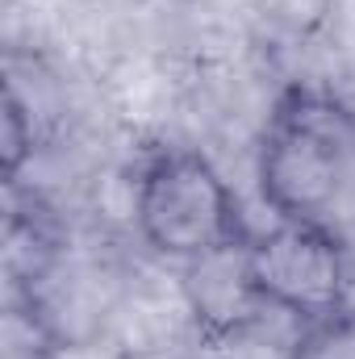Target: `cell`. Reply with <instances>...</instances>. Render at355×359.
<instances>
[{
    "label": "cell",
    "mask_w": 355,
    "mask_h": 359,
    "mask_svg": "<svg viewBox=\"0 0 355 359\" xmlns=\"http://www.w3.org/2000/svg\"><path fill=\"white\" fill-rule=\"evenodd\" d=\"M355 168V109L335 92L293 84L276 96L255 151L260 196L280 222H322Z\"/></svg>",
    "instance_id": "cell-1"
},
{
    "label": "cell",
    "mask_w": 355,
    "mask_h": 359,
    "mask_svg": "<svg viewBox=\"0 0 355 359\" xmlns=\"http://www.w3.org/2000/svg\"><path fill=\"white\" fill-rule=\"evenodd\" d=\"M134 226L142 243L176 264L230 247H247L255 230L209 155L192 147H159L134 180Z\"/></svg>",
    "instance_id": "cell-2"
},
{
    "label": "cell",
    "mask_w": 355,
    "mask_h": 359,
    "mask_svg": "<svg viewBox=\"0 0 355 359\" xmlns=\"http://www.w3.org/2000/svg\"><path fill=\"white\" fill-rule=\"evenodd\" d=\"M247 268L267 309L314 322L351 292L347 243L326 222H276L247 243Z\"/></svg>",
    "instance_id": "cell-3"
},
{
    "label": "cell",
    "mask_w": 355,
    "mask_h": 359,
    "mask_svg": "<svg viewBox=\"0 0 355 359\" xmlns=\"http://www.w3.org/2000/svg\"><path fill=\"white\" fill-rule=\"evenodd\" d=\"M184 305L205 347H230L247 339L267 313L264 297L247 268V247H230L184 264Z\"/></svg>",
    "instance_id": "cell-4"
},
{
    "label": "cell",
    "mask_w": 355,
    "mask_h": 359,
    "mask_svg": "<svg viewBox=\"0 0 355 359\" xmlns=\"http://www.w3.org/2000/svg\"><path fill=\"white\" fill-rule=\"evenodd\" d=\"M284 359H355V305H339L314 322H301Z\"/></svg>",
    "instance_id": "cell-5"
},
{
    "label": "cell",
    "mask_w": 355,
    "mask_h": 359,
    "mask_svg": "<svg viewBox=\"0 0 355 359\" xmlns=\"http://www.w3.org/2000/svg\"><path fill=\"white\" fill-rule=\"evenodd\" d=\"M34 113L25 109V100L17 96V88H4V138H0V159H4V180L17 184V172L25 168V159H34Z\"/></svg>",
    "instance_id": "cell-6"
}]
</instances>
